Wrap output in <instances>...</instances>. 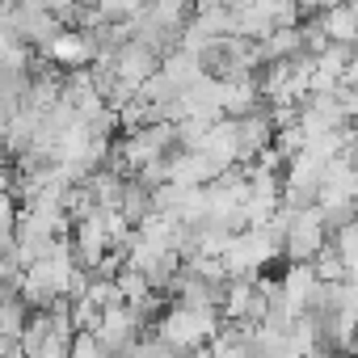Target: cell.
Returning a JSON list of instances; mask_svg holds the SVG:
<instances>
[{"mask_svg": "<svg viewBox=\"0 0 358 358\" xmlns=\"http://www.w3.org/2000/svg\"><path fill=\"white\" fill-rule=\"evenodd\" d=\"M345 5H350V9H354V13H358V0H345Z\"/></svg>", "mask_w": 358, "mask_h": 358, "instance_id": "8992f818", "label": "cell"}, {"mask_svg": "<svg viewBox=\"0 0 358 358\" xmlns=\"http://www.w3.org/2000/svg\"><path fill=\"white\" fill-rule=\"evenodd\" d=\"M47 64L59 68V72H80L93 64V51H89V38L85 30H59L51 43H47Z\"/></svg>", "mask_w": 358, "mask_h": 358, "instance_id": "6da1fadb", "label": "cell"}, {"mask_svg": "<svg viewBox=\"0 0 358 358\" xmlns=\"http://www.w3.org/2000/svg\"><path fill=\"white\" fill-rule=\"evenodd\" d=\"M17 220H22V207L13 194H0V253L13 245V232H17Z\"/></svg>", "mask_w": 358, "mask_h": 358, "instance_id": "277c9868", "label": "cell"}, {"mask_svg": "<svg viewBox=\"0 0 358 358\" xmlns=\"http://www.w3.org/2000/svg\"><path fill=\"white\" fill-rule=\"evenodd\" d=\"M89 5H93L106 22H131L135 13H143L148 0H89Z\"/></svg>", "mask_w": 358, "mask_h": 358, "instance_id": "3957f363", "label": "cell"}, {"mask_svg": "<svg viewBox=\"0 0 358 358\" xmlns=\"http://www.w3.org/2000/svg\"><path fill=\"white\" fill-rule=\"evenodd\" d=\"M0 358H22V350H17V345H9V350H0Z\"/></svg>", "mask_w": 358, "mask_h": 358, "instance_id": "5b68a950", "label": "cell"}, {"mask_svg": "<svg viewBox=\"0 0 358 358\" xmlns=\"http://www.w3.org/2000/svg\"><path fill=\"white\" fill-rule=\"evenodd\" d=\"M320 34L333 43V47H354L358 43V13L345 5V0H337V5H329L324 13H320Z\"/></svg>", "mask_w": 358, "mask_h": 358, "instance_id": "7a4b0ae2", "label": "cell"}]
</instances>
